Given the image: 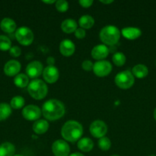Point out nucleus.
Here are the masks:
<instances>
[{"instance_id":"f257e3e1","label":"nucleus","mask_w":156,"mask_h":156,"mask_svg":"<svg viewBox=\"0 0 156 156\" xmlns=\"http://www.w3.org/2000/svg\"><path fill=\"white\" fill-rule=\"evenodd\" d=\"M44 118L48 120H57L61 118L65 113L64 104L56 99H50L47 101L43 105L41 110Z\"/></svg>"},{"instance_id":"f03ea898","label":"nucleus","mask_w":156,"mask_h":156,"mask_svg":"<svg viewBox=\"0 0 156 156\" xmlns=\"http://www.w3.org/2000/svg\"><path fill=\"white\" fill-rule=\"evenodd\" d=\"M83 134L82 125L75 120H69L66 122L61 129V135L63 138L69 142H76Z\"/></svg>"},{"instance_id":"7ed1b4c3","label":"nucleus","mask_w":156,"mask_h":156,"mask_svg":"<svg viewBox=\"0 0 156 156\" xmlns=\"http://www.w3.org/2000/svg\"><path fill=\"white\" fill-rule=\"evenodd\" d=\"M101 41L109 46L115 45L120 38V30L116 27L108 25L104 27L99 33Z\"/></svg>"},{"instance_id":"20e7f679","label":"nucleus","mask_w":156,"mask_h":156,"mask_svg":"<svg viewBox=\"0 0 156 156\" xmlns=\"http://www.w3.org/2000/svg\"><path fill=\"white\" fill-rule=\"evenodd\" d=\"M47 86L43 81L35 79L28 85V91L31 97L36 100L44 98L47 94Z\"/></svg>"},{"instance_id":"39448f33","label":"nucleus","mask_w":156,"mask_h":156,"mask_svg":"<svg viewBox=\"0 0 156 156\" xmlns=\"http://www.w3.org/2000/svg\"><path fill=\"white\" fill-rule=\"evenodd\" d=\"M135 82V78L132 73L129 71H123L118 73L115 78V83L122 89H128L131 88Z\"/></svg>"},{"instance_id":"423d86ee","label":"nucleus","mask_w":156,"mask_h":156,"mask_svg":"<svg viewBox=\"0 0 156 156\" xmlns=\"http://www.w3.org/2000/svg\"><path fill=\"white\" fill-rule=\"evenodd\" d=\"M15 37L18 42L23 46L30 45L34 41L33 32L27 27H21L17 29Z\"/></svg>"},{"instance_id":"0eeeda50","label":"nucleus","mask_w":156,"mask_h":156,"mask_svg":"<svg viewBox=\"0 0 156 156\" xmlns=\"http://www.w3.org/2000/svg\"><path fill=\"white\" fill-rule=\"evenodd\" d=\"M93 73L99 77L106 76L111 73L112 65L106 60H99L93 64Z\"/></svg>"},{"instance_id":"6e6552de","label":"nucleus","mask_w":156,"mask_h":156,"mask_svg":"<svg viewBox=\"0 0 156 156\" xmlns=\"http://www.w3.org/2000/svg\"><path fill=\"white\" fill-rule=\"evenodd\" d=\"M90 132L95 138H102L107 133L106 124L102 120H95L90 124Z\"/></svg>"},{"instance_id":"1a4fd4ad","label":"nucleus","mask_w":156,"mask_h":156,"mask_svg":"<svg viewBox=\"0 0 156 156\" xmlns=\"http://www.w3.org/2000/svg\"><path fill=\"white\" fill-rule=\"evenodd\" d=\"M52 152L55 156H69L70 147L64 140H56L52 144Z\"/></svg>"},{"instance_id":"9d476101","label":"nucleus","mask_w":156,"mask_h":156,"mask_svg":"<svg viewBox=\"0 0 156 156\" xmlns=\"http://www.w3.org/2000/svg\"><path fill=\"white\" fill-rule=\"evenodd\" d=\"M23 117L27 120H37L41 115V111L38 106L28 105L22 110Z\"/></svg>"},{"instance_id":"9b49d317","label":"nucleus","mask_w":156,"mask_h":156,"mask_svg":"<svg viewBox=\"0 0 156 156\" xmlns=\"http://www.w3.org/2000/svg\"><path fill=\"white\" fill-rule=\"evenodd\" d=\"M26 73L28 77L31 79L38 78L43 73V65L39 61H33L26 67Z\"/></svg>"},{"instance_id":"f8f14e48","label":"nucleus","mask_w":156,"mask_h":156,"mask_svg":"<svg viewBox=\"0 0 156 156\" xmlns=\"http://www.w3.org/2000/svg\"><path fill=\"white\" fill-rule=\"evenodd\" d=\"M43 77L47 83H54L59 78V71L54 66H48L43 71Z\"/></svg>"},{"instance_id":"ddd939ff","label":"nucleus","mask_w":156,"mask_h":156,"mask_svg":"<svg viewBox=\"0 0 156 156\" xmlns=\"http://www.w3.org/2000/svg\"><path fill=\"white\" fill-rule=\"evenodd\" d=\"M21 69V64L17 60H9L4 66V73L8 76H17Z\"/></svg>"},{"instance_id":"4468645a","label":"nucleus","mask_w":156,"mask_h":156,"mask_svg":"<svg viewBox=\"0 0 156 156\" xmlns=\"http://www.w3.org/2000/svg\"><path fill=\"white\" fill-rule=\"evenodd\" d=\"M109 54L108 47L103 44H99V45L95 46L91 51L92 57L97 60H102L107 57Z\"/></svg>"},{"instance_id":"2eb2a0df","label":"nucleus","mask_w":156,"mask_h":156,"mask_svg":"<svg viewBox=\"0 0 156 156\" xmlns=\"http://www.w3.org/2000/svg\"><path fill=\"white\" fill-rule=\"evenodd\" d=\"M60 52L64 56H70L75 51V45L70 40L66 39L60 44Z\"/></svg>"},{"instance_id":"dca6fc26","label":"nucleus","mask_w":156,"mask_h":156,"mask_svg":"<svg viewBox=\"0 0 156 156\" xmlns=\"http://www.w3.org/2000/svg\"><path fill=\"white\" fill-rule=\"evenodd\" d=\"M122 34L125 38L128 40H135L139 38L142 34V31L137 27H125L122 30Z\"/></svg>"},{"instance_id":"f3484780","label":"nucleus","mask_w":156,"mask_h":156,"mask_svg":"<svg viewBox=\"0 0 156 156\" xmlns=\"http://www.w3.org/2000/svg\"><path fill=\"white\" fill-rule=\"evenodd\" d=\"M0 27L6 33H12L16 29V24L12 19L9 18H5L0 23Z\"/></svg>"},{"instance_id":"a211bd4d","label":"nucleus","mask_w":156,"mask_h":156,"mask_svg":"<svg viewBox=\"0 0 156 156\" xmlns=\"http://www.w3.org/2000/svg\"><path fill=\"white\" fill-rule=\"evenodd\" d=\"M49 124L47 120H37L33 124V130L36 134H43L46 133L48 129Z\"/></svg>"},{"instance_id":"6ab92c4d","label":"nucleus","mask_w":156,"mask_h":156,"mask_svg":"<svg viewBox=\"0 0 156 156\" xmlns=\"http://www.w3.org/2000/svg\"><path fill=\"white\" fill-rule=\"evenodd\" d=\"M61 29L64 33H73L77 29V24L73 19H66L61 23Z\"/></svg>"},{"instance_id":"aec40b11","label":"nucleus","mask_w":156,"mask_h":156,"mask_svg":"<svg viewBox=\"0 0 156 156\" xmlns=\"http://www.w3.org/2000/svg\"><path fill=\"white\" fill-rule=\"evenodd\" d=\"M77 147L82 152H88L93 149V142L90 138H83L78 141Z\"/></svg>"},{"instance_id":"412c9836","label":"nucleus","mask_w":156,"mask_h":156,"mask_svg":"<svg viewBox=\"0 0 156 156\" xmlns=\"http://www.w3.org/2000/svg\"><path fill=\"white\" fill-rule=\"evenodd\" d=\"M15 148L11 143H4L0 145V156H14Z\"/></svg>"},{"instance_id":"4be33fe9","label":"nucleus","mask_w":156,"mask_h":156,"mask_svg":"<svg viewBox=\"0 0 156 156\" xmlns=\"http://www.w3.org/2000/svg\"><path fill=\"white\" fill-rule=\"evenodd\" d=\"M133 76L138 79H143L148 74V69L146 66L142 64H138L132 69Z\"/></svg>"},{"instance_id":"5701e85b","label":"nucleus","mask_w":156,"mask_h":156,"mask_svg":"<svg viewBox=\"0 0 156 156\" xmlns=\"http://www.w3.org/2000/svg\"><path fill=\"white\" fill-rule=\"evenodd\" d=\"M94 24V19L90 15H83L79 20V25L83 29H90Z\"/></svg>"},{"instance_id":"b1692460","label":"nucleus","mask_w":156,"mask_h":156,"mask_svg":"<svg viewBox=\"0 0 156 156\" xmlns=\"http://www.w3.org/2000/svg\"><path fill=\"white\" fill-rule=\"evenodd\" d=\"M12 114V108L7 103H0V121L6 120Z\"/></svg>"},{"instance_id":"393cba45","label":"nucleus","mask_w":156,"mask_h":156,"mask_svg":"<svg viewBox=\"0 0 156 156\" xmlns=\"http://www.w3.org/2000/svg\"><path fill=\"white\" fill-rule=\"evenodd\" d=\"M14 83L17 87L19 88H24L28 86L29 83V79L28 76L24 74H18L15 77L14 79Z\"/></svg>"},{"instance_id":"a878e982","label":"nucleus","mask_w":156,"mask_h":156,"mask_svg":"<svg viewBox=\"0 0 156 156\" xmlns=\"http://www.w3.org/2000/svg\"><path fill=\"white\" fill-rule=\"evenodd\" d=\"M24 105V99L21 96H15L12 98L10 102L11 108L13 109H20Z\"/></svg>"},{"instance_id":"bb28decb","label":"nucleus","mask_w":156,"mask_h":156,"mask_svg":"<svg viewBox=\"0 0 156 156\" xmlns=\"http://www.w3.org/2000/svg\"><path fill=\"white\" fill-rule=\"evenodd\" d=\"M125 60H126V58L125 56L121 52H118L116 53L113 56V62L116 66H122L125 64Z\"/></svg>"},{"instance_id":"cd10ccee","label":"nucleus","mask_w":156,"mask_h":156,"mask_svg":"<svg viewBox=\"0 0 156 156\" xmlns=\"http://www.w3.org/2000/svg\"><path fill=\"white\" fill-rule=\"evenodd\" d=\"M12 42L8 37L5 35H0V50L6 51L11 49Z\"/></svg>"},{"instance_id":"c85d7f7f","label":"nucleus","mask_w":156,"mask_h":156,"mask_svg":"<svg viewBox=\"0 0 156 156\" xmlns=\"http://www.w3.org/2000/svg\"><path fill=\"white\" fill-rule=\"evenodd\" d=\"M98 146L99 149L102 151H107L111 147V142L110 140L107 137H102L98 141Z\"/></svg>"},{"instance_id":"c756f323","label":"nucleus","mask_w":156,"mask_h":156,"mask_svg":"<svg viewBox=\"0 0 156 156\" xmlns=\"http://www.w3.org/2000/svg\"><path fill=\"white\" fill-rule=\"evenodd\" d=\"M56 9L58 12H64L68 9V2L65 0H59V1L56 2Z\"/></svg>"},{"instance_id":"7c9ffc66","label":"nucleus","mask_w":156,"mask_h":156,"mask_svg":"<svg viewBox=\"0 0 156 156\" xmlns=\"http://www.w3.org/2000/svg\"><path fill=\"white\" fill-rule=\"evenodd\" d=\"M9 53L13 57H18V56H19L21 55V50L19 47L15 46V47H11V49L9 50Z\"/></svg>"},{"instance_id":"2f4dec72","label":"nucleus","mask_w":156,"mask_h":156,"mask_svg":"<svg viewBox=\"0 0 156 156\" xmlns=\"http://www.w3.org/2000/svg\"><path fill=\"white\" fill-rule=\"evenodd\" d=\"M82 68L83 69L86 70V71H90V70L93 69V62L90 60L84 61L82 63Z\"/></svg>"},{"instance_id":"473e14b6","label":"nucleus","mask_w":156,"mask_h":156,"mask_svg":"<svg viewBox=\"0 0 156 156\" xmlns=\"http://www.w3.org/2000/svg\"><path fill=\"white\" fill-rule=\"evenodd\" d=\"M75 36H76V38L78 39H82V38H84L86 36V32L84 30V29L83 28H77L76 30H75Z\"/></svg>"},{"instance_id":"72a5a7b5","label":"nucleus","mask_w":156,"mask_h":156,"mask_svg":"<svg viewBox=\"0 0 156 156\" xmlns=\"http://www.w3.org/2000/svg\"><path fill=\"white\" fill-rule=\"evenodd\" d=\"M80 5L84 8H89L92 5L93 3V0H80L79 1Z\"/></svg>"},{"instance_id":"f704fd0d","label":"nucleus","mask_w":156,"mask_h":156,"mask_svg":"<svg viewBox=\"0 0 156 156\" xmlns=\"http://www.w3.org/2000/svg\"><path fill=\"white\" fill-rule=\"evenodd\" d=\"M47 62L49 64V66H53L54 63V59L53 57H48L47 59Z\"/></svg>"},{"instance_id":"c9c22d12","label":"nucleus","mask_w":156,"mask_h":156,"mask_svg":"<svg viewBox=\"0 0 156 156\" xmlns=\"http://www.w3.org/2000/svg\"><path fill=\"white\" fill-rule=\"evenodd\" d=\"M69 156H84V155H83L82 153H79V152H75V153L71 154V155H70Z\"/></svg>"},{"instance_id":"e433bc0d","label":"nucleus","mask_w":156,"mask_h":156,"mask_svg":"<svg viewBox=\"0 0 156 156\" xmlns=\"http://www.w3.org/2000/svg\"><path fill=\"white\" fill-rule=\"evenodd\" d=\"M43 2L46 3V4H52V3H54V0H51V1H43Z\"/></svg>"},{"instance_id":"4c0bfd02","label":"nucleus","mask_w":156,"mask_h":156,"mask_svg":"<svg viewBox=\"0 0 156 156\" xmlns=\"http://www.w3.org/2000/svg\"><path fill=\"white\" fill-rule=\"evenodd\" d=\"M101 3H103V4H110V3L113 2V1H100Z\"/></svg>"},{"instance_id":"58836bf2","label":"nucleus","mask_w":156,"mask_h":156,"mask_svg":"<svg viewBox=\"0 0 156 156\" xmlns=\"http://www.w3.org/2000/svg\"><path fill=\"white\" fill-rule=\"evenodd\" d=\"M154 118L156 121V108L154 109Z\"/></svg>"},{"instance_id":"ea45409f","label":"nucleus","mask_w":156,"mask_h":156,"mask_svg":"<svg viewBox=\"0 0 156 156\" xmlns=\"http://www.w3.org/2000/svg\"><path fill=\"white\" fill-rule=\"evenodd\" d=\"M14 156H24V155H14Z\"/></svg>"},{"instance_id":"a19ab883","label":"nucleus","mask_w":156,"mask_h":156,"mask_svg":"<svg viewBox=\"0 0 156 156\" xmlns=\"http://www.w3.org/2000/svg\"><path fill=\"white\" fill-rule=\"evenodd\" d=\"M112 156H119V155H112Z\"/></svg>"}]
</instances>
